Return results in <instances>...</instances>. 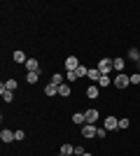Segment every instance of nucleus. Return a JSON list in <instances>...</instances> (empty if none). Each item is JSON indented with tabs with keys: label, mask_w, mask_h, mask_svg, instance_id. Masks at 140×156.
I'll return each mask as SVG.
<instances>
[{
	"label": "nucleus",
	"mask_w": 140,
	"mask_h": 156,
	"mask_svg": "<svg viewBox=\"0 0 140 156\" xmlns=\"http://www.w3.org/2000/svg\"><path fill=\"white\" fill-rule=\"evenodd\" d=\"M138 65H140V58H138Z\"/></svg>",
	"instance_id": "nucleus-32"
},
{
	"label": "nucleus",
	"mask_w": 140,
	"mask_h": 156,
	"mask_svg": "<svg viewBox=\"0 0 140 156\" xmlns=\"http://www.w3.org/2000/svg\"><path fill=\"white\" fill-rule=\"evenodd\" d=\"M75 72H77V77H87V72H89V68H87V65H84V63H80V68H77V70H75Z\"/></svg>",
	"instance_id": "nucleus-23"
},
{
	"label": "nucleus",
	"mask_w": 140,
	"mask_h": 156,
	"mask_svg": "<svg viewBox=\"0 0 140 156\" xmlns=\"http://www.w3.org/2000/svg\"><path fill=\"white\" fill-rule=\"evenodd\" d=\"M52 84H56V86H61V84H66V77L61 75V72H56V75H52Z\"/></svg>",
	"instance_id": "nucleus-21"
},
{
	"label": "nucleus",
	"mask_w": 140,
	"mask_h": 156,
	"mask_svg": "<svg viewBox=\"0 0 140 156\" xmlns=\"http://www.w3.org/2000/svg\"><path fill=\"white\" fill-rule=\"evenodd\" d=\"M128 126H131V121H128V119H119V128H121V130H126Z\"/></svg>",
	"instance_id": "nucleus-29"
},
{
	"label": "nucleus",
	"mask_w": 140,
	"mask_h": 156,
	"mask_svg": "<svg viewBox=\"0 0 140 156\" xmlns=\"http://www.w3.org/2000/svg\"><path fill=\"white\" fill-rule=\"evenodd\" d=\"M96 137H98V140H103V137H107V130L103 128V126H98V133H96Z\"/></svg>",
	"instance_id": "nucleus-28"
},
{
	"label": "nucleus",
	"mask_w": 140,
	"mask_h": 156,
	"mask_svg": "<svg viewBox=\"0 0 140 156\" xmlns=\"http://www.w3.org/2000/svg\"><path fill=\"white\" fill-rule=\"evenodd\" d=\"M98 72L100 75H110V72H114V65H112V58H100L98 61Z\"/></svg>",
	"instance_id": "nucleus-2"
},
{
	"label": "nucleus",
	"mask_w": 140,
	"mask_h": 156,
	"mask_svg": "<svg viewBox=\"0 0 140 156\" xmlns=\"http://www.w3.org/2000/svg\"><path fill=\"white\" fill-rule=\"evenodd\" d=\"M103 128H105L107 133H110V130H117V128H119V119L112 117V114H110V117H105V119H103Z\"/></svg>",
	"instance_id": "nucleus-5"
},
{
	"label": "nucleus",
	"mask_w": 140,
	"mask_h": 156,
	"mask_svg": "<svg viewBox=\"0 0 140 156\" xmlns=\"http://www.w3.org/2000/svg\"><path fill=\"white\" fill-rule=\"evenodd\" d=\"M87 79H91V82H98V79H100V72H98V68H89V72H87Z\"/></svg>",
	"instance_id": "nucleus-19"
},
{
	"label": "nucleus",
	"mask_w": 140,
	"mask_h": 156,
	"mask_svg": "<svg viewBox=\"0 0 140 156\" xmlns=\"http://www.w3.org/2000/svg\"><path fill=\"white\" fill-rule=\"evenodd\" d=\"M70 93H73V86L68 84V82L59 86V96H61V98H70Z\"/></svg>",
	"instance_id": "nucleus-13"
},
{
	"label": "nucleus",
	"mask_w": 140,
	"mask_h": 156,
	"mask_svg": "<svg viewBox=\"0 0 140 156\" xmlns=\"http://www.w3.org/2000/svg\"><path fill=\"white\" fill-rule=\"evenodd\" d=\"M98 86H100V89H107V86H112V77H110V75H100Z\"/></svg>",
	"instance_id": "nucleus-15"
},
{
	"label": "nucleus",
	"mask_w": 140,
	"mask_h": 156,
	"mask_svg": "<svg viewBox=\"0 0 140 156\" xmlns=\"http://www.w3.org/2000/svg\"><path fill=\"white\" fill-rule=\"evenodd\" d=\"M14 137H16V142H23V140H26V133H23V130H14Z\"/></svg>",
	"instance_id": "nucleus-27"
},
{
	"label": "nucleus",
	"mask_w": 140,
	"mask_h": 156,
	"mask_svg": "<svg viewBox=\"0 0 140 156\" xmlns=\"http://www.w3.org/2000/svg\"><path fill=\"white\" fill-rule=\"evenodd\" d=\"M84 156H93V154H91V151H87V154H84Z\"/></svg>",
	"instance_id": "nucleus-30"
},
{
	"label": "nucleus",
	"mask_w": 140,
	"mask_h": 156,
	"mask_svg": "<svg viewBox=\"0 0 140 156\" xmlns=\"http://www.w3.org/2000/svg\"><path fill=\"white\" fill-rule=\"evenodd\" d=\"M38 79H40V72H28V75H26L28 84H38Z\"/></svg>",
	"instance_id": "nucleus-22"
},
{
	"label": "nucleus",
	"mask_w": 140,
	"mask_h": 156,
	"mask_svg": "<svg viewBox=\"0 0 140 156\" xmlns=\"http://www.w3.org/2000/svg\"><path fill=\"white\" fill-rule=\"evenodd\" d=\"M45 96H49V98H52V96H59V86L49 82V84L45 86Z\"/></svg>",
	"instance_id": "nucleus-16"
},
{
	"label": "nucleus",
	"mask_w": 140,
	"mask_h": 156,
	"mask_svg": "<svg viewBox=\"0 0 140 156\" xmlns=\"http://www.w3.org/2000/svg\"><path fill=\"white\" fill-rule=\"evenodd\" d=\"M82 137H87V140H96V133H98V126H93V124H84L82 126Z\"/></svg>",
	"instance_id": "nucleus-3"
},
{
	"label": "nucleus",
	"mask_w": 140,
	"mask_h": 156,
	"mask_svg": "<svg viewBox=\"0 0 140 156\" xmlns=\"http://www.w3.org/2000/svg\"><path fill=\"white\" fill-rule=\"evenodd\" d=\"M61 154L73 156V154H75V144H70V142H63V144H61Z\"/></svg>",
	"instance_id": "nucleus-17"
},
{
	"label": "nucleus",
	"mask_w": 140,
	"mask_h": 156,
	"mask_svg": "<svg viewBox=\"0 0 140 156\" xmlns=\"http://www.w3.org/2000/svg\"><path fill=\"white\" fill-rule=\"evenodd\" d=\"M0 96H2V100H5V103H12V100H14V91H7L2 84H0Z\"/></svg>",
	"instance_id": "nucleus-14"
},
{
	"label": "nucleus",
	"mask_w": 140,
	"mask_h": 156,
	"mask_svg": "<svg viewBox=\"0 0 140 156\" xmlns=\"http://www.w3.org/2000/svg\"><path fill=\"white\" fill-rule=\"evenodd\" d=\"M140 58V51H138V47H131L126 51V61H138Z\"/></svg>",
	"instance_id": "nucleus-18"
},
{
	"label": "nucleus",
	"mask_w": 140,
	"mask_h": 156,
	"mask_svg": "<svg viewBox=\"0 0 140 156\" xmlns=\"http://www.w3.org/2000/svg\"><path fill=\"white\" fill-rule=\"evenodd\" d=\"M84 96H87L89 100H96V98L100 96V86L98 84H89L87 89H84Z\"/></svg>",
	"instance_id": "nucleus-6"
},
{
	"label": "nucleus",
	"mask_w": 140,
	"mask_h": 156,
	"mask_svg": "<svg viewBox=\"0 0 140 156\" xmlns=\"http://www.w3.org/2000/svg\"><path fill=\"white\" fill-rule=\"evenodd\" d=\"M12 61H14V63H16V65H26L28 56H26V54H23V51H21V49H16V51L12 54Z\"/></svg>",
	"instance_id": "nucleus-9"
},
{
	"label": "nucleus",
	"mask_w": 140,
	"mask_h": 156,
	"mask_svg": "<svg viewBox=\"0 0 140 156\" xmlns=\"http://www.w3.org/2000/svg\"><path fill=\"white\" fill-rule=\"evenodd\" d=\"M77 79H80V77H77V72H75V70L66 72V82H68V84H70V82H77Z\"/></svg>",
	"instance_id": "nucleus-24"
},
{
	"label": "nucleus",
	"mask_w": 140,
	"mask_h": 156,
	"mask_svg": "<svg viewBox=\"0 0 140 156\" xmlns=\"http://www.w3.org/2000/svg\"><path fill=\"white\" fill-rule=\"evenodd\" d=\"M59 156H66V154H59Z\"/></svg>",
	"instance_id": "nucleus-31"
},
{
	"label": "nucleus",
	"mask_w": 140,
	"mask_h": 156,
	"mask_svg": "<svg viewBox=\"0 0 140 156\" xmlns=\"http://www.w3.org/2000/svg\"><path fill=\"white\" fill-rule=\"evenodd\" d=\"M63 68H66V72L68 70H77V68H80V58H77V56H68L66 63H63Z\"/></svg>",
	"instance_id": "nucleus-8"
},
{
	"label": "nucleus",
	"mask_w": 140,
	"mask_h": 156,
	"mask_svg": "<svg viewBox=\"0 0 140 156\" xmlns=\"http://www.w3.org/2000/svg\"><path fill=\"white\" fill-rule=\"evenodd\" d=\"M2 86H5L7 91H16V86H19V82H16V79H5V82H2Z\"/></svg>",
	"instance_id": "nucleus-20"
},
{
	"label": "nucleus",
	"mask_w": 140,
	"mask_h": 156,
	"mask_svg": "<svg viewBox=\"0 0 140 156\" xmlns=\"http://www.w3.org/2000/svg\"><path fill=\"white\" fill-rule=\"evenodd\" d=\"M112 65H114V72L119 75V72H124V68H126V58H112Z\"/></svg>",
	"instance_id": "nucleus-12"
},
{
	"label": "nucleus",
	"mask_w": 140,
	"mask_h": 156,
	"mask_svg": "<svg viewBox=\"0 0 140 156\" xmlns=\"http://www.w3.org/2000/svg\"><path fill=\"white\" fill-rule=\"evenodd\" d=\"M23 68H26L28 72H40V61H38V58H28Z\"/></svg>",
	"instance_id": "nucleus-10"
},
{
	"label": "nucleus",
	"mask_w": 140,
	"mask_h": 156,
	"mask_svg": "<svg viewBox=\"0 0 140 156\" xmlns=\"http://www.w3.org/2000/svg\"><path fill=\"white\" fill-rule=\"evenodd\" d=\"M84 117H87V124L98 126V119H100V112H98V107H89V110L84 112Z\"/></svg>",
	"instance_id": "nucleus-4"
},
{
	"label": "nucleus",
	"mask_w": 140,
	"mask_h": 156,
	"mask_svg": "<svg viewBox=\"0 0 140 156\" xmlns=\"http://www.w3.org/2000/svg\"><path fill=\"white\" fill-rule=\"evenodd\" d=\"M128 77H131V84H133V86L140 84V72H133V75H128Z\"/></svg>",
	"instance_id": "nucleus-26"
},
{
	"label": "nucleus",
	"mask_w": 140,
	"mask_h": 156,
	"mask_svg": "<svg viewBox=\"0 0 140 156\" xmlns=\"http://www.w3.org/2000/svg\"><path fill=\"white\" fill-rule=\"evenodd\" d=\"M112 86H117V89H126V86H131V77H128L126 72H119V75H114L112 77Z\"/></svg>",
	"instance_id": "nucleus-1"
},
{
	"label": "nucleus",
	"mask_w": 140,
	"mask_h": 156,
	"mask_svg": "<svg viewBox=\"0 0 140 156\" xmlns=\"http://www.w3.org/2000/svg\"><path fill=\"white\" fill-rule=\"evenodd\" d=\"M84 154H87V149H84L82 144H75V154L73 156H84Z\"/></svg>",
	"instance_id": "nucleus-25"
},
{
	"label": "nucleus",
	"mask_w": 140,
	"mask_h": 156,
	"mask_svg": "<svg viewBox=\"0 0 140 156\" xmlns=\"http://www.w3.org/2000/svg\"><path fill=\"white\" fill-rule=\"evenodd\" d=\"M0 140L5 144H9V142H16V137H14V130H9V128H2L0 130Z\"/></svg>",
	"instance_id": "nucleus-7"
},
{
	"label": "nucleus",
	"mask_w": 140,
	"mask_h": 156,
	"mask_svg": "<svg viewBox=\"0 0 140 156\" xmlns=\"http://www.w3.org/2000/svg\"><path fill=\"white\" fill-rule=\"evenodd\" d=\"M73 124H75V126H80V128L87 124V117H84V112H75V114H73Z\"/></svg>",
	"instance_id": "nucleus-11"
}]
</instances>
